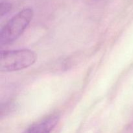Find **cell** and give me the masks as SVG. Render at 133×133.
Instances as JSON below:
<instances>
[{"label": "cell", "instance_id": "6da1fadb", "mask_svg": "<svg viewBox=\"0 0 133 133\" xmlns=\"http://www.w3.org/2000/svg\"><path fill=\"white\" fill-rule=\"evenodd\" d=\"M32 9L25 8L9 19L0 32L1 45H7L18 38L32 20Z\"/></svg>", "mask_w": 133, "mask_h": 133}, {"label": "cell", "instance_id": "7a4b0ae2", "mask_svg": "<svg viewBox=\"0 0 133 133\" xmlns=\"http://www.w3.org/2000/svg\"><path fill=\"white\" fill-rule=\"evenodd\" d=\"M36 55L29 49L5 51L0 54V70L14 71L27 68L33 64Z\"/></svg>", "mask_w": 133, "mask_h": 133}, {"label": "cell", "instance_id": "3957f363", "mask_svg": "<svg viewBox=\"0 0 133 133\" xmlns=\"http://www.w3.org/2000/svg\"><path fill=\"white\" fill-rule=\"evenodd\" d=\"M59 120L57 114H51L31 125L23 133H51Z\"/></svg>", "mask_w": 133, "mask_h": 133}, {"label": "cell", "instance_id": "277c9868", "mask_svg": "<svg viewBox=\"0 0 133 133\" xmlns=\"http://www.w3.org/2000/svg\"><path fill=\"white\" fill-rule=\"evenodd\" d=\"M10 9H11V5H10V4H9V3L1 1V5H0V12H1V16L6 14Z\"/></svg>", "mask_w": 133, "mask_h": 133}]
</instances>
